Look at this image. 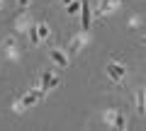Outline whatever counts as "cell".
I'll return each instance as SVG.
<instances>
[{
  "label": "cell",
  "mask_w": 146,
  "mask_h": 131,
  "mask_svg": "<svg viewBox=\"0 0 146 131\" xmlns=\"http://www.w3.org/2000/svg\"><path fill=\"white\" fill-rule=\"evenodd\" d=\"M122 5V0H100L98 3V15H110L112 10Z\"/></svg>",
  "instance_id": "obj_7"
},
{
  "label": "cell",
  "mask_w": 146,
  "mask_h": 131,
  "mask_svg": "<svg viewBox=\"0 0 146 131\" xmlns=\"http://www.w3.org/2000/svg\"><path fill=\"white\" fill-rule=\"evenodd\" d=\"M134 107H136V114H144V112H146V88H139V90H136Z\"/></svg>",
  "instance_id": "obj_9"
},
{
  "label": "cell",
  "mask_w": 146,
  "mask_h": 131,
  "mask_svg": "<svg viewBox=\"0 0 146 131\" xmlns=\"http://www.w3.org/2000/svg\"><path fill=\"white\" fill-rule=\"evenodd\" d=\"M90 24H93V10H90V0H83V5H80V29L88 32Z\"/></svg>",
  "instance_id": "obj_4"
},
{
  "label": "cell",
  "mask_w": 146,
  "mask_h": 131,
  "mask_svg": "<svg viewBox=\"0 0 146 131\" xmlns=\"http://www.w3.org/2000/svg\"><path fill=\"white\" fill-rule=\"evenodd\" d=\"M49 56H51V61L56 63V66H61V68H66V66H68V53H63L61 49L54 46L51 51H49Z\"/></svg>",
  "instance_id": "obj_8"
},
{
  "label": "cell",
  "mask_w": 146,
  "mask_h": 131,
  "mask_svg": "<svg viewBox=\"0 0 146 131\" xmlns=\"http://www.w3.org/2000/svg\"><path fill=\"white\" fill-rule=\"evenodd\" d=\"M105 70H107L110 80H115V83H122V80H124V75H127V68H124V63H119V61H110Z\"/></svg>",
  "instance_id": "obj_2"
},
{
  "label": "cell",
  "mask_w": 146,
  "mask_h": 131,
  "mask_svg": "<svg viewBox=\"0 0 146 131\" xmlns=\"http://www.w3.org/2000/svg\"><path fill=\"white\" fill-rule=\"evenodd\" d=\"M3 46H5L7 51H15V37H7L5 41H3Z\"/></svg>",
  "instance_id": "obj_13"
},
{
  "label": "cell",
  "mask_w": 146,
  "mask_h": 131,
  "mask_svg": "<svg viewBox=\"0 0 146 131\" xmlns=\"http://www.w3.org/2000/svg\"><path fill=\"white\" fill-rule=\"evenodd\" d=\"M32 0H17V5H20V10H27V5H29Z\"/></svg>",
  "instance_id": "obj_14"
},
{
  "label": "cell",
  "mask_w": 146,
  "mask_h": 131,
  "mask_svg": "<svg viewBox=\"0 0 146 131\" xmlns=\"http://www.w3.org/2000/svg\"><path fill=\"white\" fill-rule=\"evenodd\" d=\"M102 119H105V124L112 126V129H127V117L122 114L119 109H107Z\"/></svg>",
  "instance_id": "obj_1"
},
{
  "label": "cell",
  "mask_w": 146,
  "mask_h": 131,
  "mask_svg": "<svg viewBox=\"0 0 146 131\" xmlns=\"http://www.w3.org/2000/svg\"><path fill=\"white\" fill-rule=\"evenodd\" d=\"M44 95H46V90L34 88V90H29V92H25V95H22V100H20V102H22V107L27 109V107H34L36 102H39V100L44 97Z\"/></svg>",
  "instance_id": "obj_3"
},
{
  "label": "cell",
  "mask_w": 146,
  "mask_h": 131,
  "mask_svg": "<svg viewBox=\"0 0 146 131\" xmlns=\"http://www.w3.org/2000/svg\"><path fill=\"white\" fill-rule=\"evenodd\" d=\"M68 3H73V0H61V5H68Z\"/></svg>",
  "instance_id": "obj_15"
},
{
  "label": "cell",
  "mask_w": 146,
  "mask_h": 131,
  "mask_svg": "<svg viewBox=\"0 0 146 131\" xmlns=\"http://www.w3.org/2000/svg\"><path fill=\"white\" fill-rule=\"evenodd\" d=\"M36 32H39V39H42V41H49V39H51V27H49L46 22H36Z\"/></svg>",
  "instance_id": "obj_10"
},
{
  "label": "cell",
  "mask_w": 146,
  "mask_h": 131,
  "mask_svg": "<svg viewBox=\"0 0 146 131\" xmlns=\"http://www.w3.org/2000/svg\"><path fill=\"white\" fill-rule=\"evenodd\" d=\"M85 39H88V37H85V32L80 29L78 34H76V37L71 39V44H68V56H76V53H78L80 49H83V44H85Z\"/></svg>",
  "instance_id": "obj_6"
},
{
  "label": "cell",
  "mask_w": 146,
  "mask_h": 131,
  "mask_svg": "<svg viewBox=\"0 0 146 131\" xmlns=\"http://www.w3.org/2000/svg\"><path fill=\"white\" fill-rule=\"evenodd\" d=\"M80 5H83V0H73V3L66 5V12L68 15H76V12H80Z\"/></svg>",
  "instance_id": "obj_12"
},
{
  "label": "cell",
  "mask_w": 146,
  "mask_h": 131,
  "mask_svg": "<svg viewBox=\"0 0 146 131\" xmlns=\"http://www.w3.org/2000/svg\"><path fill=\"white\" fill-rule=\"evenodd\" d=\"M58 83H61V80H58L56 75H54V70L44 68V73H42V83H39V88H42V90H54Z\"/></svg>",
  "instance_id": "obj_5"
},
{
  "label": "cell",
  "mask_w": 146,
  "mask_h": 131,
  "mask_svg": "<svg viewBox=\"0 0 146 131\" xmlns=\"http://www.w3.org/2000/svg\"><path fill=\"white\" fill-rule=\"evenodd\" d=\"M141 41H144V46H146V34H144V39H141Z\"/></svg>",
  "instance_id": "obj_17"
},
{
  "label": "cell",
  "mask_w": 146,
  "mask_h": 131,
  "mask_svg": "<svg viewBox=\"0 0 146 131\" xmlns=\"http://www.w3.org/2000/svg\"><path fill=\"white\" fill-rule=\"evenodd\" d=\"M27 37H29V44H32V46L42 44V39H39V32H36V24H29V27H27Z\"/></svg>",
  "instance_id": "obj_11"
},
{
  "label": "cell",
  "mask_w": 146,
  "mask_h": 131,
  "mask_svg": "<svg viewBox=\"0 0 146 131\" xmlns=\"http://www.w3.org/2000/svg\"><path fill=\"white\" fill-rule=\"evenodd\" d=\"M3 7H5V0H0V10H3Z\"/></svg>",
  "instance_id": "obj_16"
}]
</instances>
